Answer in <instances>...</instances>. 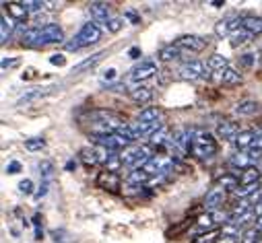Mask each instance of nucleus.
Listing matches in <instances>:
<instances>
[{
    "instance_id": "obj_11",
    "label": "nucleus",
    "mask_w": 262,
    "mask_h": 243,
    "mask_svg": "<svg viewBox=\"0 0 262 243\" xmlns=\"http://www.w3.org/2000/svg\"><path fill=\"white\" fill-rule=\"evenodd\" d=\"M211 79H213L215 83H219V85H225V87H235V85L242 83V75H239L237 70H233V68H225V70L213 72Z\"/></svg>"
},
{
    "instance_id": "obj_39",
    "label": "nucleus",
    "mask_w": 262,
    "mask_h": 243,
    "mask_svg": "<svg viewBox=\"0 0 262 243\" xmlns=\"http://www.w3.org/2000/svg\"><path fill=\"white\" fill-rule=\"evenodd\" d=\"M219 231H209L207 235H201V237H196L192 243H217L219 241Z\"/></svg>"
},
{
    "instance_id": "obj_29",
    "label": "nucleus",
    "mask_w": 262,
    "mask_h": 243,
    "mask_svg": "<svg viewBox=\"0 0 262 243\" xmlns=\"http://www.w3.org/2000/svg\"><path fill=\"white\" fill-rule=\"evenodd\" d=\"M256 111H258V103L252 101V99L239 101V103L235 105V113H237V115H252V113H256Z\"/></svg>"
},
{
    "instance_id": "obj_16",
    "label": "nucleus",
    "mask_w": 262,
    "mask_h": 243,
    "mask_svg": "<svg viewBox=\"0 0 262 243\" xmlns=\"http://www.w3.org/2000/svg\"><path fill=\"white\" fill-rule=\"evenodd\" d=\"M89 13H91V17L95 21L107 25V21H110V5L107 3H91L89 5Z\"/></svg>"
},
{
    "instance_id": "obj_25",
    "label": "nucleus",
    "mask_w": 262,
    "mask_h": 243,
    "mask_svg": "<svg viewBox=\"0 0 262 243\" xmlns=\"http://www.w3.org/2000/svg\"><path fill=\"white\" fill-rule=\"evenodd\" d=\"M254 130H244V132H239L237 134V138H235V147H237V151H244V149H250L252 147V142H254Z\"/></svg>"
},
{
    "instance_id": "obj_26",
    "label": "nucleus",
    "mask_w": 262,
    "mask_h": 243,
    "mask_svg": "<svg viewBox=\"0 0 262 243\" xmlns=\"http://www.w3.org/2000/svg\"><path fill=\"white\" fill-rule=\"evenodd\" d=\"M81 161H83L87 167H93V165L101 163L99 149H83V151H81Z\"/></svg>"
},
{
    "instance_id": "obj_20",
    "label": "nucleus",
    "mask_w": 262,
    "mask_h": 243,
    "mask_svg": "<svg viewBox=\"0 0 262 243\" xmlns=\"http://www.w3.org/2000/svg\"><path fill=\"white\" fill-rule=\"evenodd\" d=\"M5 7L9 9V15H11L13 21L25 23V19H27V9L23 7V3H9V5H5Z\"/></svg>"
},
{
    "instance_id": "obj_1",
    "label": "nucleus",
    "mask_w": 262,
    "mask_h": 243,
    "mask_svg": "<svg viewBox=\"0 0 262 243\" xmlns=\"http://www.w3.org/2000/svg\"><path fill=\"white\" fill-rule=\"evenodd\" d=\"M101 39V29L95 25V23H85L83 27H81V31L73 37V41H69L67 43V50H71V52H77V50H83V47H87V45H93V43H97Z\"/></svg>"
},
{
    "instance_id": "obj_13",
    "label": "nucleus",
    "mask_w": 262,
    "mask_h": 243,
    "mask_svg": "<svg viewBox=\"0 0 262 243\" xmlns=\"http://www.w3.org/2000/svg\"><path fill=\"white\" fill-rule=\"evenodd\" d=\"M223 202H225V190L217 186V188H213V190L207 194V198H205V208H207L209 212H215V210H221Z\"/></svg>"
},
{
    "instance_id": "obj_56",
    "label": "nucleus",
    "mask_w": 262,
    "mask_h": 243,
    "mask_svg": "<svg viewBox=\"0 0 262 243\" xmlns=\"http://www.w3.org/2000/svg\"><path fill=\"white\" fill-rule=\"evenodd\" d=\"M260 243H262V239H260Z\"/></svg>"
},
{
    "instance_id": "obj_46",
    "label": "nucleus",
    "mask_w": 262,
    "mask_h": 243,
    "mask_svg": "<svg viewBox=\"0 0 262 243\" xmlns=\"http://www.w3.org/2000/svg\"><path fill=\"white\" fill-rule=\"evenodd\" d=\"M50 64H54V66H64V64H67V56H64V54H54V56H50Z\"/></svg>"
},
{
    "instance_id": "obj_30",
    "label": "nucleus",
    "mask_w": 262,
    "mask_h": 243,
    "mask_svg": "<svg viewBox=\"0 0 262 243\" xmlns=\"http://www.w3.org/2000/svg\"><path fill=\"white\" fill-rule=\"evenodd\" d=\"M11 33H13V19H7L3 15V19H0V43L5 45L11 37Z\"/></svg>"
},
{
    "instance_id": "obj_54",
    "label": "nucleus",
    "mask_w": 262,
    "mask_h": 243,
    "mask_svg": "<svg viewBox=\"0 0 262 243\" xmlns=\"http://www.w3.org/2000/svg\"><path fill=\"white\" fill-rule=\"evenodd\" d=\"M67 171H75L77 169V161L75 159H71V161H67V167H64Z\"/></svg>"
},
{
    "instance_id": "obj_9",
    "label": "nucleus",
    "mask_w": 262,
    "mask_h": 243,
    "mask_svg": "<svg viewBox=\"0 0 262 243\" xmlns=\"http://www.w3.org/2000/svg\"><path fill=\"white\" fill-rule=\"evenodd\" d=\"M207 39L201 35H182L176 39V45L180 50H188V52H203L207 47Z\"/></svg>"
},
{
    "instance_id": "obj_10",
    "label": "nucleus",
    "mask_w": 262,
    "mask_h": 243,
    "mask_svg": "<svg viewBox=\"0 0 262 243\" xmlns=\"http://www.w3.org/2000/svg\"><path fill=\"white\" fill-rule=\"evenodd\" d=\"M97 188L107 190V192H112V194L120 192V177H118V173L101 171V173L97 175Z\"/></svg>"
},
{
    "instance_id": "obj_4",
    "label": "nucleus",
    "mask_w": 262,
    "mask_h": 243,
    "mask_svg": "<svg viewBox=\"0 0 262 243\" xmlns=\"http://www.w3.org/2000/svg\"><path fill=\"white\" fill-rule=\"evenodd\" d=\"M178 72H180V79H182V81H190V83L213 77V75H211V68H209L207 64H203L201 60H188V62H184V64L180 66Z\"/></svg>"
},
{
    "instance_id": "obj_12",
    "label": "nucleus",
    "mask_w": 262,
    "mask_h": 243,
    "mask_svg": "<svg viewBox=\"0 0 262 243\" xmlns=\"http://www.w3.org/2000/svg\"><path fill=\"white\" fill-rule=\"evenodd\" d=\"M54 89H56V87H37V89H29L27 93H23V95L17 99V107H25V105H29V103H33V101H37V99L50 95Z\"/></svg>"
},
{
    "instance_id": "obj_51",
    "label": "nucleus",
    "mask_w": 262,
    "mask_h": 243,
    "mask_svg": "<svg viewBox=\"0 0 262 243\" xmlns=\"http://www.w3.org/2000/svg\"><path fill=\"white\" fill-rule=\"evenodd\" d=\"M116 75H118V72H116V68H107V70L103 72V81H114V79H116Z\"/></svg>"
},
{
    "instance_id": "obj_36",
    "label": "nucleus",
    "mask_w": 262,
    "mask_h": 243,
    "mask_svg": "<svg viewBox=\"0 0 262 243\" xmlns=\"http://www.w3.org/2000/svg\"><path fill=\"white\" fill-rule=\"evenodd\" d=\"M256 216V212L254 210H250V212H246V214H239V216H231V223L229 225H233V227H244V225H248L252 218Z\"/></svg>"
},
{
    "instance_id": "obj_49",
    "label": "nucleus",
    "mask_w": 262,
    "mask_h": 243,
    "mask_svg": "<svg viewBox=\"0 0 262 243\" xmlns=\"http://www.w3.org/2000/svg\"><path fill=\"white\" fill-rule=\"evenodd\" d=\"M52 237H54V241H60V243H67L69 239H67V233H64V231H52Z\"/></svg>"
},
{
    "instance_id": "obj_17",
    "label": "nucleus",
    "mask_w": 262,
    "mask_h": 243,
    "mask_svg": "<svg viewBox=\"0 0 262 243\" xmlns=\"http://www.w3.org/2000/svg\"><path fill=\"white\" fill-rule=\"evenodd\" d=\"M107 52L105 50H101V52H97V54H93L91 58H85L81 64H77V66H73V75H81V72H85V70H89V68H93L95 64H99L101 60H103V56H105Z\"/></svg>"
},
{
    "instance_id": "obj_3",
    "label": "nucleus",
    "mask_w": 262,
    "mask_h": 243,
    "mask_svg": "<svg viewBox=\"0 0 262 243\" xmlns=\"http://www.w3.org/2000/svg\"><path fill=\"white\" fill-rule=\"evenodd\" d=\"M192 153L199 157V159H209L217 153V142L213 138L211 132L205 130H196V136L192 140Z\"/></svg>"
},
{
    "instance_id": "obj_34",
    "label": "nucleus",
    "mask_w": 262,
    "mask_h": 243,
    "mask_svg": "<svg viewBox=\"0 0 262 243\" xmlns=\"http://www.w3.org/2000/svg\"><path fill=\"white\" fill-rule=\"evenodd\" d=\"M260 190V184H250V186H239L235 192H233V196H237V198H252L256 192Z\"/></svg>"
},
{
    "instance_id": "obj_2",
    "label": "nucleus",
    "mask_w": 262,
    "mask_h": 243,
    "mask_svg": "<svg viewBox=\"0 0 262 243\" xmlns=\"http://www.w3.org/2000/svg\"><path fill=\"white\" fill-rule=\"evenodd\" d=\"M120 157H122V163H124V165L133 167V169H143L145 163H147L149 159H153L151 149L141 147V144H130V147H126L124 151H120Z\"/></svg>"
},
{
    "instance_id": "obj_21",
    "label": "nucleus",
    "mask_w": 262,
    "mask_h": 243,
    "mask_svg": "<svg viewBox=\"0 0 262 243\" xmlns=\"http://www.w3.org/2000/svg\"><path fill=\"white\" fill-rule=\"evenodd\" d=\"M229 167L239 169V171H246L248 167H254V163H252V159L248 157V153H235V155L229 159Z\"/></svg>"
},
{
    "instance_id": "obj_28",
    "label": "nucleus",
    "mask_w": 262,
    "mask_h": 243,
    "mask_svg": "<svg viewBox=\"0 0 262 243\" xmlns=\"http://www.w3.org/2000/svg\"><path fill=\"white\" fill-rule=\"evenodd\" d=\"M176 58H180V47L176 43H169V45L159 50V60L161 62H171V60H176Z\"/></svg>"
},
{
    "instance_id": "obj_33",
    "label": "nucleus",
    "mask_w": 262,
    "mask_h": 243,
    "mask_svg": "<svg viewBox=\"0 0 262 243\" xmlns=\"http://www.w3.org/2000/svg\"><path fill=\"white\" fill-rule=\"evenodd\" d=\"M122 165H124V163H122V157H120V153H110V157H107V161H105V171L118 173Z\"/></svg>"
},
{
    "instance_id": "obj_42",
    "label": "nucleus",
    "mask_w": 262,
    "mask_h": 243,
    "mask_svg": "<svg viewBox=\"0 0 262 243\" xmlns=\"http://www.w3.org/2000/svg\"><path fill=\"white\" fill-rule=\"evenodd\" d=\"M19 192H21V194H25V196L35 194V192H33V181H31V179H23L21 184H19Z\"/></svg>"
},
{
    "instance_id": "obj_45",
    "label": "nucleus",
    "mask_w": 262,
    "mask_h": 243,
    "mask_svg": "<svg viewBox=\"0 0 262 243\" xmlns=\"http://www.w3.org/2000/svg\"><path fill=\"white\" fill-rule=\"evenodd\" d=\"M254 62H256V54H244V56H239V64L246 66V68H250Z\"/></svg>"
},
{
    "instance_id": "obj_18",
    "label": "nucleus",
    "mask_w": 262,
    "mask_h": 243,
    "mask_svg": "<svg viewBox=\"0 0 262 243\" xmlns=\"http://www.w3.org/2000/svg\"><path fill=\"white\" fill-rule=\"evenodd\" d=\"M242 29L248 31L250 35H258V33H262V19L248 15V17H244V21H242Z\"/></svg>"
},
{
    "instance_id": "obj_5",
    "label": "nucleus",
    "mask_w": 262,
    "mask_h": 243,
    "mask_svg": "<svg viewBox=\"0 0 262 243\" xmlns=\"http://www.w3.org/2000/svg\"><path fill=\"white\" fill-rule=\"evenodd\" d=\"M91 140H93L97 147H101V149H105V151H110V153H120V151H124L126 147H130V140H126V138L120 136V134H93Z\"/></svg>"
},
{
    "instance_id": "obj_41",
    "label": "nucleus",
    "mask_w": 262,
    "mask_h": 243,
    "mask_svg": "<svg viewBox=\"0 0 262 243\" xmlns=\"http://www.w3.org/2000/svg\"><path fill=\"white\" fill-rule=\"evenodd\" d=\"M48 190H50V181H41L39 188H37V190H35V194H33V200H35V202H39V200L48 194Z\"/></svg>"
},
{
    "instance_id": "obj_38",
    "label": "nucleus",
    "mask_w": 262,
    "mask_h": 243,
    "mask_svg": "<svg viewBox=\"0 0 262 243\" xmlns=\"http://www.w3.org/2000/svg\"><path fill=\"white\" fill-rule=\"evenodd\" d=\"M23 7L27 9V13H39V11H43L48 5L41 3V0H25Z\"/></svg>"
},
{
    "instance_id": "obj_37",
    "label": "nucleus",
    "mask_w": 262,
    "mask_h": 243,
    "mask_svg": "<svg viewBox=\"0 0 262 243\" xmlns=\"http://www.w3.org/2000/svg\"><path fill=\"white\" fill-rule=\"evenodd\" d=\"M25 149H27L29 153L41 151V149H46V140H43V138H27V140H25Z\"/></svg>"
},
{
    "instance_id": "obj_22",
    "label": "nucleus",
    "mask_w": 262,
    "mask_h": 243,
    "mask_svg": "<svg viewBox=\"0 0 262 243\" xmlns=\"http://www.w3.org/2000/svg\"><path fill=\"white\" fill-rule=\"evenodd\" d=\"M149 173L147 171H143V169H135V171H130L128 173V177H126V184L128 186H143V184H147L149 181Z\"/></svg>"
},
{
    "instance_id": "obj_31",
    "label": "nucleus",
    "mask_w": 262,
    "mask_h": 243,
    "mask_svg": "<svg viewBox=\"0 0 262 243\" xmlns=\"http://www.w3.org/2000/svg\"><path fill=\"white\" fill-rule=\"evenodd\" d=\"M161 169H163V159H159V157L149 159L143 167V171H147L149 175H161Z\"/></svg>"
},
{
    "instance_id": "obj_44",
    "label": "nucleus",
    "mask_w": 262,
    "mask_h": 243,
    "mask_svg": "<svg viewBox=\"0 0 262 243\" xmlns=\"http://www.w3.org/2000/svg\"><path fill=\"white\" fill-rule=\"evenodd\" d=\"M122 25H124V21H122L120 17H114V19H110V21H107V25H105V27H107V31L118 33V31L122 29Z\"/></svg>"
},
{
    "instance_id": "obj_48",
    "label": "nucleus",
    "mask_w": 262,
    "mask_h": 243,
    "mask_svg": "<svg viewBox=\"0 0 262 243\" xmlns=\"http://www.w3.org/2000/svg\"><path fill=\"white\" fill-rule=\"evenodd\" d=\"M21 171V163L19 161H11L9 165H7V173L9 175H15V173H19Z\"/></svg>"
},
{
    "instance_id": "obj_8",
    "label": "nucleus",
    "mask_w": 262,
    "mask_h": 243,
    "mask_svg": "<svg viewBox=\"0 0 262 243\" xmlns=\"http://www.w3.org/2000/svg\"><path fill=\"white\" fill-rule=\"evenodd\" d=\"M242 21H244V17H239V15H229V17L221 19V21L215 25V33H217L219 37L233 35L235 31L242 29Z\"/></svg>"
},
{
    "instance_id": "obj_14",
    "label": "nucleus",
    "mask_w": 262,
    "mask_h": 243,
    "mask_svg": "<svg viewBox=\"0 0 262 243\" xmlns=\"http://www.w3.org/2000/svg\"><path fill=\"white\" fill-rule=\"evenodd\" d=\"M237 134H239V126L235 124V121L225 119V121H221V124L217 126V136L223 138V140H231V142H235Z\"/></svg>"
},
{
    "instance_id": "obj_52",
    "label": "nucleus",
    "mask_w": 262,
    "mask_h": 243,
    "mask_svg": "<svg viewBox=\"0 0 262 243\" xmlns=\"http://www.w3.org/2000/svg\"><path fill=\"white\" fill-rule=\"evenodd\" d=\"M217 243H237V237H227V235H221Z\"/></svg>"
},
{
    "instance_id": "obj_6",
    "label": "nucleus",
    "mask_w": 262,
    "mask_h": 243,
    "mask_svg": "<svg viewBox=\"0 0 262 243\" xmlns=\"http://www.w3.org/2000/svg\"><path fill=\"white\" fill-rule=\"evenodd\" d=\"M62 41H64V31L58 25L48 23L39 27V47L50 45V43H62Z\"/></svg>"
},
{
    "instance_id": "obj_7",
    "label": "nucleus",
    "mask_w": 262,
    "mask_h": 243,
    "mask_svg": "<svg viewBox=\"0 0 262 243\" xmlns=\"http://www.w3.org/2000/svg\"><path fill=\"white\" fill-rule=\"evenodd\" d=\"M155 72H157V64L153 62V60H143L141 64H137L133 70H130L128 79L133 81V83H143V81L151 79Z\"/></svg>"
},
{
    "instance_id": "obj_40",
    "label": "nucleus",
    "mask_w": 262,
    "mask_h": 243,
    "mask_svg": "<svg viewBox=\"0 0 262 243\" xmlns=\"http://www.w3.org/2000/svg\"><path fill=\"white\" fill-rule=\"evenodd\" d=\"M252 37H254V35H250L248 31H244V29H242V31H235V33L231 35V43H233V45H242V43L250 41Z\"/></svg>"
},
{
    "instance_id": "obj_43",
    "label": "nucleus",
    "mask_w": 262,
    "mask_h": 243,
    "mask_svg": "<svg viewBox=\"0 0 262 243\" xmlns=\"http://www.w3.org/2000/svg\"><path fill=\"white\" fill-rule=\"evenodd\" d=\"M196 225H199L201 229H211V227H215V223H213V216H211V212H207V214H203L199 221H196Z\"/></svg>"
},
{
    "instance_id": "obj_19",
    "label": "nucleus",
    "mask_w": 262,
    "mask_h": 243,
    "mask_svg": "<svg viewBox=\"0 0 262 243\" xmlns=\"http://www.w3.org/2000/svg\"><path fill=\"white\" fill-rule=\"evenodd\" d=\"M159 117H161V109H157V107H147V109H143V111L139 113L137 121H139V124H155V121H159Z\"/></svg>"
},
{
    "instance_id": "obj_50",
    "label": "nucleus",
    "mask_w": 262,
    "mask_h": 243,
    "mask_svg": "<svg viewBox=\"0 0 262 243\" xmlns=\"http://www.w3.org/2000/svg\"><path fill=\"white\" fill-rule=\"evenodd\" d=\"M128 56L133 58V60H139V58L143 56V52H141V47H137V45H135V47H130V50H128Z\"/></svg>"
},
{
    "instance_id": "obj_55",
    "label": "nucleus",
    "mask_w": 262,
    "mask_h": 243,
    "mask_svg": "<svg viewBox=\"0 0 262 243\" xmlns=\"http://www.w3.org/2000/svg\"><path fill=\"white\" fill-rule=\"evenodd\" d=\"M211 7H215V9H219V7H223V3H221V0H215V3H211Z\"/></svg>"
},
{
    "instance_id": "obj_47",
    "label": "nucleus",
    "mask_w": 262,
    "mask_h": 243,
    "mask_svg": "<svg viewBox=\"0 0 262 243\" xmlns=\"http://www.w3.org/2000/svg\"><path fill=\"white\" fill-rule=\"evenodd\" d=\"M17 64H19V58H5L3 60V70H9V68L17 66Z\"/></svg>"
},
{
    "instance_id": "obj_15",
    "label": "nucleus",
    "mask_w": 262,
    "mask_h": 243,
    "mask_svg": "<svg viewBox=\"0 0 262 243\" xmlns=\"http://www.w3.org/2000/svg\"><path fill=\"white\" fill-rule=\"evenodd\" d=\"M128 95H130V99L137 101V103H149L153 99V89L147 87V85H137L133 89H128Z\"/></svg>"
},
{
    "instance_id": "obj_24",
    "label": "nucleus",
    "mask_w": 262,
    "mask_h": 243,
    "mask_svg": "<svg viewBox=\"0 0 262 243\" xmlns=\"http://www.w3.org/2000/svg\"><path fill=\"white\" fill-rule=\"evenodd\" d=\"M217 186H219V188H223V190L235 192V190L239 188V177H237V175H233V173H227V175L219 177V184H217Z\"/></svg>"
},
{
    "instance_id": "obj_27",
    "label": "nucleus",
    "mask_w": 262,
    "mask_h": 243,
    "mask_svg": "<svg viewBox=\"0 0 262 243\" xmlns=\"http://www.w3.org/2000/svg\"><path fill=\"white\" fill-rule=\"evenodd\" d=\"M207 66H209L211 70L219 72V70H225V68H229V62H227V58H225V56H221V54H213V56L209 58Z\"/></svg>"
},
{
    "instance_id": "obj_23",
    "label": "nucleus",
    "mask_w": 262,
    "mask_h": 243,
    "mask_svg": "<svg viewBox=\"0 0 262 243\" xmlns=\"http://www.w3.org/2000/svg\"><path fill=\"white\" fill-rule=\"evenodd\" d=\"M258 179H262L260 169H258V167H248V169L239 175V184H242V186H250V184H258Z\"/></svg>"
},
{
    "instance_id": "obj_35",
    "label": "nucleus",
    "mask_w": 262,
    "mask_h": 243,
    "mask_svg": "<svg viewBox=\"0 0 262 243\" xmlns=\"http://www.w3.org/2000/svg\"><path fill=\"white\" fill-rule=\"evenodd\" d=\"M260 239H262V233L254 227V229H248V231L239 237V243H260Z\"/></svg>"
},
{
    "instance_id": "obj_53",
    "label": "nucleus",
    "mask_w": 262,
    "mask_h": 243,
    "mask_svg": "<svg viewBox=\"0 0 262 243\" xmlns=\"http://www.w3.org/2000/svg\"><path fill=\"white\" fill-rule=\"evenodd\" d=\"M126 17H128L130 21H133V25H139V23H141V19H139V17H137L133 11H128V13H126Z\"/></svg>"
},
{
    "instance_id": "obj_32",
    "label": "nucleus",
    "mask_w": 262,
    "mask_h": 243,
    "mask_svg": "<svg viewBox=\"0 0 262 243\" xmlns=\"http://www.w3.org/2000/svg\"><path fill=\"white\" fill-rule=\"evenodd\" d=\"M37 169H39V175H41V179H43V181H50V179H52V175H54V171H56L54 163H52V161H46V159L37 163Z\"/></svg>"
}]
</instances>
